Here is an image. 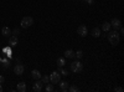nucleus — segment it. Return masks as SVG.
<instances>
[{
    "label": "nucleus",
    "instance_id": "obj_1",
    "mask_svg": "<svg viewBox=\"0 0 124 92\" xmlns=\"http://www.w3.org/2000/svg\"><path fill=\"white\" fill-rule=\"evenodd\" d=\"M119 40H120V35L119 33L117 31V30H113V31H108V41L113 45V46H116L119 44Z\"/></svg>",
    "mask_w": 124,
    "mask_h": 92
},
{
    "label": "nucleus",
    "instance_id": "obj_2",
    "mask_svg": "<svg viewBox=\"0 0 124 92\" xmlns=\"http://www.w3.org/2000/svg\"><path fill=\"white\" fill-rule=\"evenodd\" d=\"M82 70H83V64H82L81 61H73V62L71 64V71L72 72L78 74Z\"/></svg>",
    "mask_w": 124,
    "mask_h": 92
},
{
    "label": "nucleus",
    "instance_id": "obj_3",
    "mask_svg": "<svg viewBox=\"0 0 124 92\" xmlns=\"http://www.w3.org/2000/svg\"><path fill=\"white\" fill-rule=\"evenodd\" d=\"M21 27H24V29H27V27H30L31 25L34 24V19L31 17V16H25V17H23V20H21Z\"/></svg>",
    "mask_w": 124,
    "mask_h": 92
},
{
    "label": "nucleus",
    "instance_id": "obj_4",
    "mask_svg": "<svg viewBox=\"0 0 124 92\" xmlns=\"http://www.w3.org/2000/svg\"><path fill=\"white\" fill-rule=\"evenodd\" d=\"M60 80H61V76H60V72H58V71H54V72L50 75V81H51L52 84L60 82Z\"/></svg>",
    "mask_w": 124,
    "mask_h": 92
},
{
    "label": "nucleus",
    "instance_id": "obj_5",
    "mask_svg": "<svg viewBox=\"0 0 124 92\" xmlns=\"http://www.w3.org/2000/svg\"><path fill=\"white\" fill-rule=\"evenodd\" d=\"M77 34H78L79 36H82V37L87 36V34H88L87 26H85V25H79V26L77 27Z\"/></svg>",
    "mask_w": 124,
    "mask_h": 92
},
{
    "label": "nucleus",
    "instance_id": "obj_6",
    "mask_svg": "<svg viewBox=\"0 0 124 92\" xmlns=\"http://www.w3.org/2000/svg\"><path fill=\"white\" fill-rule=\"evenodd\" d=\"M14 71H15V74H16L17 76H21V75L24 74V71H25V67H24V65H21V64H16Z\"/></svg>",
    "mask_w": 124,
    "mask_h": 92
},
{
    "label": "nucleus",
    "instance_id": "obj_7",
    "mask_svg": "<svg viewBox=\"0 0 124 92\" xmlns=\"http://www.w3.org/2000/svg\"><path fill=\"white\" fill-rule=\"evenodd\" d=\"M42 85H44V84L41 82V80H36V82L34 84V87H32L34 91H35V92H40L41 90H42Z\"/></svg>",
    "mask_w": 124,
    "mask_h": 92
},
{
    "label": "nucleus",
    "instance_id": "obj_8",
    "mask_svg": "<svg viewBox=\"0 0 124 92\" xmlns=\"http://www.w3.org/2000/svg\"><path fill=\"white\" fill-rule=\"evenodd\" d=\"M110 26H112V27H114V30L119 29V27L122 26V23H120V20H119V19H113L112 21H110Z\"/></svg>",
    "mask_w": 124,
    "mask_h": 92
},
{
    "label": "nucleus",
    "instance_id": "obj_9",
    "mask_svg": "<svg viewBox=\"0 0 124 92\" xmlns=\"http://www.w3.org/2000/svg\"><path fill=\"white\" fill-rule=\"evenodd\" d=\"M19 44V40H17V36H10V39H9V45L10 46H16Z\"/></svg>",
    "mask_w": 124,
    "mask_h": 92
},
{
    "label": "nucleus",
    "instance_id": "obj_10",
    "mask_svg": "<svg viewBox=\"0 0 124 92\" xmlns=\"http://www.w3.org/2000/svg\"><path fill=\"white\" fill-rule=\"evenodd\" d=\"M68 87H70V85L66 82V81H60V88H61V91L66 92V91H68Z\"/></svg>",
    "mask_w": 124,
    "mask_h": 92
},
{
    "label": "nucleus",
    "instance_id": "obj_11",
    "mask_svg": "<svg viewBox=\"0 0 124 92\" xmlns=\"http://www.w3.org/2000/svg\"><path fill=\"white\" fill-rule=\"evenodd\" d=\"M16 90H17L19 92H25V91H26V84H25V82H19V84L16 85Z\"/></svg>",
    "mask_w": 124,
    "mask_h": 92
},
{
    "label": "nucleus",
    "instance_id": "obj_12",
    "mask_svg": "<svg viewBox=\"0 0 124 92\" xmlns=\"http://www.w3.org/2000/svg\"><path fill=\"white\" fill-rule=\"evenodd\" d=\"M31 76H32L34 80H40L41 78V72L39 70H32L31 71Z\"/></svg>",
    "mask_w": 124,
    "mask_h": 92
},
{
    "label": "nucleus",
    "instance_id": "obj_13",
    "mask_svg": "<svg viewBox=\"0 0 124 92\" xmlns=\"http://www.w3.org/2000/svg\"><path fill=\"white\" fill-rule=\"evenodd\" d=\"M57 67L60 68V67H63L65 65H66V60H65V57H58L57 59Z\"/></svg>",
    "mask_w": 124,
    "mask_h": 92
},
{
    "label": "nucleus",
    "instance_id": "obj_14",
    "mask_svg": "<svg viewBox=\"0 0 124 92\" xmlns=\"http://www.w3.org/2000/svg\"><path fill=\"white\" fill-rule=\"evenodd\" d=\"M1 34L4 35V36H10L11 35V30H10V27H8V26H4L3 27V30H1Z\"/></svg>",
    "mask_w": 124,
    "mask_h": 92
},
{
    "label": "nucleus",
    "instance_id": "obj_15",
    "mask_svg": "<svg viewBox=\"0 0 124 92\" xmlns=\"http://www.w3.org/2000/svg\"><path fill=\"white\" fill-rule=\"evenodd\" d=\"M92 36L93 37H99L101 36V29H98V27H94L92 30Z\"/></svg>",
    "mask_w": 124,
    "mask_h": 92
},
{
    "label": "nucleus",
    "instance_id": "obj_16",
    "mask_svg": "<svg viewBox=\"0 0 124 92\" xmlns=\"http://www.w3.org/2000/svg\"><path fill=\"white\" fill-rule=\"evenodd\" d=\"M65 56L67 59H75V51L73 50H67L65 52Z\"/></svg>",
    "mask_w": 124,
    "mask_h": 92
},
{
    "label": "nucleus",
    "instance_id": "obj_17",
    "mask_svg": "<svg viewBox=\"0 0 124 92\" xmlns=\"http://www.w3.org/2000/svg\"><path fill=\"white\" fill-rule=\"evenodd\" d=\"M110 23H103V25H102V30H103V31H106V33H108L109 31V30H110Z\"/></svg>",
    "mask_w": 124,
    "mask_h": 92
},
{
    "label": "nucleus",
    "instance_id": "obj_18",
    "mask_svg": "<svg viewBox=\"0 0 124 92\" xmlns=\"http://www.w3.org/2000/svg\"><path fill=\"white\" fill-rule=\"evenodd\" d=\"M40 80H41V82H42V84H45V85H46V84H48V82H50V76H47V75L41 76V78H40Z\"/></svg>",
    "mask_w": 124,
    "mask_h": 92
},
{
    "label": "nucleus",
    "instance_id": "obj_19",
    "mask_svg": "<svg viewBox=\"0 0 124 92\" xmlns=\"http://www.w3.org/2000/svg\"><path fill=\"white\" fill-rule=\"evenodd\" d=\"M46 92H52L54 91V85L52 84H46Z\"/></svg>",
    "mask_w": 124,
    "mask_h": 92
},
{
    "label": "nucleus",
    "instance_id": "obj_20",
    "mask_svg": "<svg viewBox=\"0 0 124 92\" xmlns=\"http://www.w3.org/2000/svg\"><path fill=\"white\" fill-rule=\"evenodd\" d=\"M75 57H77V59H82V57H83V52H82L81 50H78L77 52H75Z\"/></svg>",
    "mask_w": 124,
    "mask_h": 92
},
{
    "label": "nucleus",
    "instance_id": "obj_21",
    "mask_svg": "<svg viewBox=\"0 0 124 92\" xmlns=\"http://www.w3.org/2000/svg\"><path fill=\"white\" fill-rule=\"evenodd\" d=\"M60 74H61L62 76H67V75H68V72H67L63 67H60Z\"/></svg>",
    "mask_w": 124,
    "mask_h": 92
},
{
    "label": "nucleus",
    "instance_id": "obj_22",
    "mask_svg": "<svg viewBox=\"0 0 124 92\" xmlns=\"http://www.w3.org/2000/svg\"><path fill=\"white\" fill-rule=\"evenodd\" d=\"M3 66L4 67H9L10 66V62H9L8 59H3Z\"/></svg>",
    "mask_w": 124,
    "mask_h": 92
},
{
    "label": "nucleus",
    "instance_id": "obj_23",
    "mask_svg": "<svg viewBox=\"0 0 124 92\" xmlns=\"http://www.w3.org/2000/svg\"><path fill=\"white\" fill-rule=\"evenodd\" d=\"M68 91H71V92H78L79 90H78L77 86H71V87H68Z\"/></svg>",
    "mask_w": 124,
    "mask_h": 92
},
{
    "label": "nucleus",
    "instance_id": "obj_24",
    "mask_svg": "<svg viewBox=\"0 0 124 92\" xmlns=\"http://www.w3.org/2000/svg\"><path fill=\"white\" fill-rule=\"evenodd\" d=\"M11 34H13L14 36H19V34H20V30H19V29H14V31H11Z\"/></svg>",
    "mask_w": 124,
    "mask_h": 92
},
{
    "label": "nucleus",
    "instance_id": "obj_25",
    "mask_svg": "<svg viewBox=\"0 0 124 92\" xmlns=\"http://www.w3.org/2000/svg\"><path fill=\"white\" fill-rule=\"evenodd\" d=\"M114 91H116V92H123V88L118 86V87H116V88H114Z\"/></svg>",
    "mask_w": 124,
    "mask_h": 92
},
{
    "label": "nucleus",
    "instance_id": "obj_26",
    "mask_svg": "<svg viewBox=\"0 0 124 92\" xmlns=\"http://www.w3.org/2000/svg\"><path fill=\"white\" fill-rule=\"evenodd\" d=\"M4 81H5V77L0 75V84H4Z\"/></svg>",
    "mask_w": 124,
    "mask_h": 92
},
{
    "label": "nucleus",
    "instance_id": "obj_27",
    "mask_svg": "<svg viewBox=\"0 0 124 92\" xmlns=\"http://www.w3.org/2000/svg\"><path fill=\"white\" fill-rule=\"evenodd\" d=\"M123 34H124V29L120 26V27H119V35H123Z\"/></svg>",
    "mask_w": 124,
    "mask_h": 92
},
{
    "label": "nucleus",
    "instance_id": "obj_28",
    "mask_svg": "<svg viewBox=\"0 0 124 92\" xmlns=\"http://www.w3.org/2000/svg\"><path fill=\"white\" fill-rule=\"evenodd\" d=\"M87 3H88L89 5H92V4H94V0H87Z\"/></svg>",
    "mask_w": 124,
    "mask_h": 92
},
{
    "label": "nucleus",
    "instance_id": "obj_29",
    "mask_svg": "<svg viewBox=\"0 0 124 92\" xmlns=\"http://www.w3.org/2000/svg\"><path fill=\"white\" fill-rule=\"evenodd\" d=\"M0 92H3V87H1V85H0Z\"/></svg>",
    "mask_w": 124,
    "mask_h": 92
}]
</instances>
